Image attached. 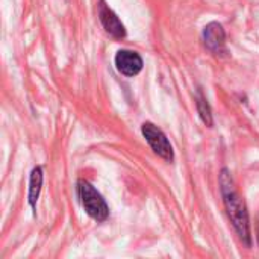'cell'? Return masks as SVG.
Segmentation results:
<instances>
[{"instance_id": "cell-1", "label": "cell", "mask_w": 259, "mask_h": 259, "mask_svg": "<svg viewBox=\"0 0 259 259\" xmlns=\"http://www.w3.org/2000/svg\"><path fill=\"white\" fill-rule=\"evenodd\" d=\"M220 191L223 197V203L226 206L228 215L232 222V226L241 240V243L246 247L252 246V232H250V220L249 212L246 208L244 200L241 199L240 193L237 191L235 182L231 176V171L228 168H223L220 171Z\"/></svg>"}, {"instance_id": "cell-2", "label": "cell", "mask_w": 259, "mask_h": 259, "mask_svg": "<svg viewBox=\"0 0 259 259\" xmlns=\"http://www.w3.org/2000/svg\"><path fill=\"white\" fill-rule=\"evenodd\" d=\"M77 193L85 212L96 222H105L109 217V208L102 194L87 181L77 182Z\"/></svg>"}, {"instance_id": "cell-3", "label": "cell", "mask_w": 259, "mask_h": 259, "mask_svg": "<svg viewBox=\"0 0 259 259\" xmlns=\"http://www.w3.org/2000/svg\"><path fill=\"white\" fill-rule=\"evenodd\" d=\"M141 132L146 138V141L149 143V146L152 147V150L162 159H165L167 162H171L175 159V152L173 147L168 141V138L165 137V134L156 127L153 123H144L141 126Z\"/></svg>"}, {"instance_id": "cell-4", "label": "cell", "mask_w": 259, "mask_h": 259, "mask_svg": "<svg viewBox=\"0 0 259 259\" xmlns=\"http://www.w3.org/2000/svg\"><path fill=\"white\" fill-rule=\"evenodd\" d=\"M99 18L103 26V29L114 38H124L126 29L124 24L120 21L117 14L105 3V0H100L99 3Z\"/></svg>"}, {"instance_id": "cell-5", "label": "cell", "mask_w": 259, "mask_h": 259, "mask_svg": "<svg viewBox=\"0 0 259 259\" xmlns=\"http://www.w3.org/2000/svg\"><path fill=\"white\" fill-rule=\"evenodd\" d=\"M115 65L121 74L134 77L143 70V58L134 50H120L115 55Z\"/></svg>"}, {"instance_id": "cell-6", "label": "cell", "mask_w": 259, "mask_h": 259, "mask_svg": "<svg viewBox=\"0 0 259 259\" xmlns=\"http://www.w3.org/2000/svg\"><path fill=\"white\" fill-rule=\"evenodd\" d=\"M203 41L205 46L215 55L225 52V44H226V33L225 29L220 23L212 21L203 29Z\"/></svg>"}, {"instance_id": "cell-7", "label": "cell", "mask_w": 259, "mask_h": 259, "mask_svg": "<svg viewBox=\"0 0 259 259\" xmlns=\"http://www.w3.org/2000/svg\"><path fill=\"white\" fill-rule=\"evenodd\" d=\"M42 167H35L30 173V182H29V194H27V199H29V205L32 206V209H35L36 206V202L39 199V193H41V188H42Z\"/></svg>"}, {"instance_id": "cell-8", "label": "cell", "mask_w": 259, "mask_h": 259, "mask_svg": "<svg viewBox=\"0 0 259 259\" xmlns=\"http://www.w3.org/2000/svg\"><path fill=\"white\" fill-rule=\"evenodd\" d=\"M196 106H197V112H199L202 121H203L208 127H212V124H214L212 111H211V106H209V103H208V99L203 96V93H202L200 88L197 90V94H196Z\"/></svg>"}]
</instances>
